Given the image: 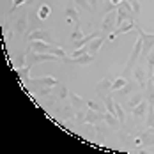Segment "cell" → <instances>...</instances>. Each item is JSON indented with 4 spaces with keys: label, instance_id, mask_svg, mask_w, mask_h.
<instances>
[{
    "label": "cell",
    "instance_id": "cell-1",
    "mask_svg": "<svg viewBox=\"0 0 154 154\" xmlns=\"http://www.w3.org/2000/svg\"><path fill=\"white\" fill-rule=\"evenodd\" d=\"M137 32H138V37L142 39V53H140V66H145V60L151 53V50L154 48V34H147L143 32L140 27H137Z\"/></svg>",
    "mask_w": 154,
    "mask_h": 154
},
{
    "label": "cell",
    "instance_id": "cell-2",
    "mask_svg": "<svg viewBox=\"0 0 154 154\" xmlns=\"http://www.w3.org/2000/svg\"><path fill=\"white\" fill-rule=\"evenodd\" d=\"M140 53H142V39L138 37V41H137V45L133 48V51H131V55H129V60L126 62V67H124V76L129 80V75H133V69L137 67V64L140 60Z\"/></svg>",
    "mask_w": 154,
    "mask_h": 154
},
{
    "label": "cell",
    "instance_id": "cell-3",
    "mask_svg": "<svg viewBox=\"0 0 154 154\" xmlns=\"http://www.w3.org/2000/svg\"><path fill=\"white\" fill-rule=\"evenodd\" d=\"M62 59L57 57L55 53H37V51H32L29 50L27 53V64L34 66V64H39V62H60Z\"/></svg>",
    "mask_w": 154,
    "mask_h": 154
},
{
    "label": "cell",
    "instance_id": "cell-4",
    "mask_svg": "<svg viewBox=\"0 0 154 154\" xmlns=\"http://www.w3.org/2000/svg\"><path fill=\"white\" fill-rule=\"evenodd\" d=\"M115 21H117V11L106 13L103 18V23H101V35H106L110 32H113L112 29H115Z\"/></svg>",
    "mask_w": 154,
    "mask_h": 154
},
{
    "label": "cell",
    "instance_id": "cell-5",
    "mask_svg": "<svg viewBox=\"0 0 154 154\" xmlns=\"http://www.w3.org/2000/svg\"><path fill=\"white\" fill-rule=\"evenodd\" d=\"M135 143L138 145L140 149H147V147H152L154 145V133L151 129H145L140 133V137L135 140Z\"/></svg>",
    "mask_w": 154,
    "mask_h": 154
},
{
    "label": "cell",
    "instance_id": "cell-6",
    "mask_svg": "<svg viewBox=\"0 0 154 154\" xmlns=\"http://www.w3.org/2000/svg\"><path fill=\"white\" fill-rule=\"evenodd\" d=\"M133 78H135V82L140 85V91H145V87H147V73H145L143 66L137 64V67L133 69Z\"/></svg>",
    "mask_w": 154,
    "mask_h": 154
},
{
    "label": "cell",
    "instance_id": "cell-7",
    "mask_svg": "<svg viewBox=\"0 0 154 154\" xmlns=\"http://www.w3.org/2000/svg\"><path fill=\"white\" fill-rule=\"evenodd\" d=\"M27 39L29 41H45V43H53V39H51V35H50V32L46 30H32L29 35H27Z\"/></svg>",
    "mask_w": 154,
    "mask_h": 154
},
{
    "label": "cell",
    "instance_id": "cell-8",
    "mask_svg": "<svg viewBox=\"0 0 154 154\" xmlns=\"http://www.w3.org/2000/svg\"><path fill=\"white\" fill-rule=\"evenodd\" d=\"M30 85H35V87H55L59 85V82L53 76H43V78H30L29 82Z\"/></svg>",
    "mask_w": 154,
    "mask_h": 154
},
{
    "label": "cell",
    "instance_id": "cell-9",
    "mask_svg": "<svg viewBox=\"0 0 154 154\" xmlns=\"http://www.w3.org/2000/svg\"><path fill=\"white\" fill-rule=\"evenodd\" d=\"M133 29H137L135 21H133V20H128V21H124L121 27H117V29H115L113 32H110V34H108V37H110V39H115L117 35H121V34H124V32L133 30Z\"/></svg>",
    "mask_w": 154,
    "mask_h": 154
},
{
    "label": "cell",
    "instance_id": "cell-10",
    "mask_svg": "<svg viewBox=\"0 0 154 154\" xmlns=\"http://www.w3.org/2000/svg\"><path fill=\"white\" fill-rule=\"evenodd\" d=\"M96 92H97V96L99 97H106L108 94H112V82L108 80V78H103L97 85H96Z\"/></svg>",
    "mask_w": 154,
    "mask_h": 154
},
{
    "label": "cell",
    "instance_id": "cell-11",
    "mask_svg": "<svg viewBox=\"0 0 154 154\" xmlns=\"http://www.w3.org/2000/svg\"><path fill=\"white\" fill-rule=\"evenodd\" d=\"M30 50L32 51H37V53H51L53 46L48 45V43H45V41H32Z\"/></svg>",
    "mask_w": 154,
    "mask_h": 154
},
{
    "label": "cell",
    "instance_id": "cell-12",
    "mask_svg": "<svg viewBox=\"0 0 154 154\" xmlns=\"http://www.w3.org/2000/svg\"><path fill=\"white\" fill-rule=\"evenodd\" d=\"M94 55L91 53H85V55H82V57H76V59H62V62H71V64H78V66H87V64H91L94 62Z\"/></svg>",
    "mask_w": 154,
    "mask_h": 154
},
{
    "label": "cell",
    "instance_id": "cell-13",
    "mask_svg": "<svg viewBox=\"0 0 154 154\" xmlns=\"http://www.w3.org/2000/svg\"><path fill=\"white\" fill-rule=\"evenodd\" d=\"M147 106H149L147 99H142L135 108H131V113H133L135 117H138V119H143V117L147 115Z\"/></svg>",
    "mask_w": 154,
    "mask_h": 154
},
{
    "label": "cell",
    "instance_id": "cell-14",
    "mask_svg": "<svg viewBox=\"0 0 154 154\" xmlns=\"http://www.w3.org/2000/svg\"><path fill=\"white\" fill-rule=\"evenodd\" d=\"M69 103L73 105V106L76 108V110H87V101L85 99H82L78 94H75V92H69Z\"/></svg>",
    "mask_w": 154,
    "mask_h": 154
},
{
    "label": "cell",
    "instance_id": "cell-15",
    "mask_svg": "<svg viewBox=\"0 0 154 154\" xmlns=\"http://www.w3.org/2000/svg\"><path fill=\"white\" fill-rule=\"evenodd\" d=\"M105 122L108 124V128L110 129H113V131H117L122 124L119 122V119H117V115H113V113H110V112H105Z\"/></svg>",
    "mask_w": 154,
    "mask_h": 154
},
{
    "label": "cell",
    "instance_id": "cell-16",
    "mask_svg": "<svg viewBox=\"0 0 154 154\" xmlns=\"http://www.w3.org/2000/svg\"><path fill=\"white\" fill-rule=\"evenodd\" d=\"M30 67L32 66H23V67H18L16 69V75H18V78L23 82V83H29L30 82Z\"/></svg>",
    "mask_w": 154,
    "mask_h": 154
},
{
    "label": "cell",
    "instance_id": "cell-17",
    "mask_svg": "<svg viewBox=\"0 0 154 154\" xmlns=\"http://www.w3.org/2000/svg\"><path fill=\"white\" fill-rule=\"evenodd\" d=\"M103 43H105V35H99V37L92 39V41L89 43V53L96 57V53L99 51V48H101V45H103Z\"/></svg>",
    "mask_w": 154,
    "mask_h": 154
},
{
    "label": "cell",
    "instance_id": "cell-18",
    "mask_svg": "<svg viewBox=\"0 0 154 154\" xmlns=\"http://www.w3.org/2000/svg\"><path fill=\"white\" fill-rule=\"evenodd\" d=\"M142 99H145V94L142 92V91H140V92H137V94H133V97H131V99L126 103V108H128V110L135 108V106L140 103V101H142Z\"/></svg>",
    "mask_w": 154,
    "mask_h": 154
},
{
    "label": "cell",
    "instance_id": "cell-19",
    "mask_svg": "<svg viewBox=\"0 0 154 154\" xmlns=\"http://www.w3.org/2000/svg\"><path fill=\"white\" fill-rule=\"evenodd\" d=\"M25 30H27V16H21V18L16 21L14 32H16V35H23Z\"/></svg>",
    "mask_w": 154,
    "mask_h": 154
},
{
    "label": "cell",
    "instance_id": "cell-20",
    "mask_svg": "<svg viewBox=\"0 0 154 154\" xmlns=\"http://www.w3.org/2000/svg\"><path fill=\"white\" fill-rule=\"evenodd\" d=\"M62 115H64V119H71V121L75 122V117H76V108L69 103V105H66V106L62 108Z\"/></svg>",
    "mask_w": 154,
    "mask_h": 154
},
{
    "label": "cell",
    "instance_id": "cell-21",
    "mask_svg": "<svg viewBox=\"0 0 154 154\" xmlns=\"http://www.w3.org/2000/svg\"><path fill=\"white\" fill-rule=\"evenodd\" d=\"M66 14H67V21L80 23V14H78V11L73 7V5H67V7H66Z\"/></svg>",
    "mask_w": 154,
    "mask_h": 154
},
{
    "label": "cell",
    "instance_id": "cell-22",
    "mask_svg": "<svg viewBox=\"0 0 154 154\" xmlns=\"http://www.w3.org/2000/svg\"><path fill=\"white\" fill-rule=\"evenodd\" d=\"M55 92H57V99H60V101H64V99L69 97V91H67L64 85H55V87H53V94Z\"/></svg>",
    "mask_w": 154,
    "mask_h": 154
},
{
    "label": "cell",
    "instance_id": "cell-23",
    "mask_svg": "<svg viewBox=\"0 0 154 154\" xmlns=\"http://www.w3.org/2000/svg\"><path fill=\"white\" fill-rule=\"evenodd\" d=\"M50 13H51L50 5H48V4H41V7L37 9V18H39L41 21H45V20H48V16H50Z\"/></svg>",
    "mask_w": 154,
    "mask_h": 154
},
{
    "label": "cell",
    "instance_id": "cell-24",
    "mask_svg": "<svg viewBox=\"0 0 154 154\" xmlns=\"http://www.w3.org/2000/svg\"><path fill=\"white\" fill-rule=\"evenodd\" d=\"M87 106L91 108V110L101 112V113L106 112V105H105V101H103V103H99V101H87Z\"/></svg>",
    "mask_w": 154,
    "mask_h": 154
},
{
    "label": "cell",
    "instance_id": "cell-25",
    "mask_svg": "<svg viewBox=\"0 0 154 154\" xmlns=\"http://www.w3.org/2000/svg\"><path fill=\"white\" fill-rule=\"evenodd\" d=\"M126 83H128V78H126V76H121V78H117V80H113V82H112V92H115V91L122 89Z\"/></svg>",
    "mask_w": 154,
    "mask_h": 154
},
{
    "label": "cell",
    "instance_id": "cell-26",
    "mask_svg": "<svg viewBox=\"0 0 154 154\" xmlns=\"http://www.w3.org/2000/svg\"><path fill=\"white\" fill-rule=\"evenodd\" d=\"M115 115H117V119H119L121 124L126 122V113H124V108L121 103H115Z\"/></svg>",
    "mask_w": 154,
    "mask_h": 154
},
{
    "label": "cell",
    "instance_id": "cell-27",
    "mask_svg": "<svg viewBox=\"0 0 154 154\" xmlns=\"http://www.w3.org/2000/svg\"><path fill=\"white\" fill-rule=\"evenodd\" d=\"M75 4H76L78 7L85 9L87 13H92V5H91V2H89V0H75Z\"/></svg>",
    "mask_w": 154,
    "mask_h": 154
},
{
    "label": "cell",
    "instance_id": "cell-28",
    "mask_svg": "<svg viewBox=\"0 0 154 154\" xmlns=\"http://www.w3.org/2000/svg\"><path fill=\"white\" fill-rule=\"evenodd\" d=\"M71 39L73 41H80V39H83V32L80 29V23H76V27H75V30L71 34Z\"/></svg>",
    "mask_w": 154,
    "mask_h": 154
},
{
    "label": "cell",
    "instance_id": "cell-29",
    "mask_svg": "<svg viewBox=\"0 0 154 154\" xmlns=\"http://www.w3.org/2000/svg\"><path fill=\"white\" fill-rule=\"evenodd\" d=\"M89 110V108H87ZM87 110H76V117H75V124H83L85 122V113Z\"/></svg>",
    "mask_w": 154,
    "mask_h": 154
},
{
    "label": "cell",
    "instance_id": "cell-30",
    "mask_svg": "<svg viewBox=\"0 0 154 154\" xmlns=\"http://www.w3.org/2000/svg\"><path fill=\"white\" fill-rule=\"evenodd\" d=\"M23 66H27V55H25V53H21L20 57H16V60H14L16 69H18V67H23Z\"/></svg>",
    "mask_w": 154,
    "mask_h": 154
},
{
    "label": "cell",
    "instance_id": "cell-31",
    "mask_svg": "<svg viewBox=\"0 0 154 154\" xmlns=\"http://www.w3.org/2000/svg\"><path fill=\"white\" fill-rule=\"evenodd\" d=\"M115 9H117V7H115V5H113L110 0H106V2H105V7H103L105 14H106V13H112V11H115Z\"/></svg>",
    "mask_w": 154,
    "mask_h": 154
},
{
    "label": "cell",
    "instance_id": "cell-32",
    "mask_svg": "<svg viewBox=\"0 0 154 154\" xmlns=\"http://www.w3.org/2000/svg\"><path fill=\"white\" fill-rule=\"evenodd\" d=\"M21 4H30V0H13V5H11V11H14L16 7H20Z\"/></svg>",
    "mask_w": 154,
    "mask_h": 154
},
{
    "label": "cell",
    "instance_id": "cell-33",
    "mask_svg": "<svg viewBox=\"0 0 154 154\" xmlns=\"http://www.w3.org/2000/svg\"><path fill=\"white\" fill-rule=\"evenodd\" d=\"M110 2H112V4H113V5H115V7H117V5H119V4H121V2H122V0H110Z\"/></svg>",
    "mask_w": 154,
    "mask_h": 154
},
{
    "label": "cell",
    "instance_id": "cell-34",
    "mask_svg": "<svg viewBox=\"0 0 154 154\" xmlns=\"http://www.w3.org/2000/svg\"><path fill=\"white\" fill-rule=\"evenodd\" d=\"M97 4V0H91V5H92V9H94V5Z\"/></svg>",
    "mask_w": 154,
    "mask_h": 154
},
{
    "label": "cell",
    "instance_id": "cell-35",
    "mask_svg": "<svg viewBox=\"0 0 154 154\" xmlns=\"http://www.w3.org/2000/svg\"><path fill=\"white\" fill-rule=\"evenodd\" d=\"M152 85H154V76H152Z\"/></svg>",
    "mask_w": 154,
    "mask_h": 154
}]
</instances>
